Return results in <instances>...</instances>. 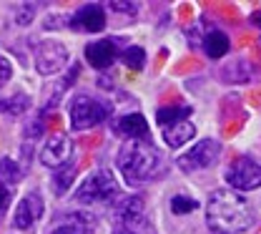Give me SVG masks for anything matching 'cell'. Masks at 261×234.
I'll use <instances>...</instances> for the list:
<instances>
[{
	"instance_id": "17",
	"label": "cell",
	"mask_w": 261,
	"mask_h": 234,
	"mask_svg": "<svg viewBox=\"0 0 261 234\" xmlns=\"http://www.w3.org/2000/svg\"><path fill=\"white\" fill-rule=\"evenodd\" d=\"M228 35L221 33V31H211V33L203 38V51L211 56V58H221L228 53Z\"/></svg>"
},
{
	"instance_id": "13",
	"label": "cell",
	"mask_w": 261,
	"mask_h": 234,
	"mask_svg": "<svg viewBox=\"0 0 261 234\" xmlns=\"http://www.w3.org/2000/svg\"><path fill=\"white\" fill-rule=\"evenodd\" d=\"M86 58H88V63L93 68L103 71V68H108L113 63V58H116V45H113L111 40L91 43V45H86Z\"/></svg>"
},
{
	"instance_id": "1",
	"label": "cell",
	"mask_w": 261,
	"mask_h": 234,
	"mask_svg": "<svg viewBox=\"0 0 261 234\" xmlns=\"http://www.w3.org/2000/svg\"><path fill=\"white\" fill-rule=\"evenodd\" d=\"M206 222L216 234H241L254 224V212L239 192L219 189L208 197Z\"/></svg>"
},
{
	"instance_id": "15",
	"label": "cell",
	"mask_w": 261,
	"mask_h": 234,
	"mask_svg": "<svg viewBox=\"0 0 261 234\" xmlns=\"http://www.w3.org/2000/svg\"><path fill=\"white\" fill-rule=\"evenodd\" d=\"M75 171H78V167H75L73 161H68V164H63V167L56 169V174H53V192H56L58 197H63L65 192L73 186Z\"/></svg>"
},
{
	"instance_id": "10",
	"label": "cell",
	"mask_w": 261,
	"mask_h": 234,
	"mask_svg": "<svg viewBox=\"0 0 261 234\" xmlns=\"http://www.w3.org/2000/svg\"><path fill=\"white\" fill-rule=\"evenodd\" d=\"M43 217V199H40V194H25L23 199L18 201V206H15V217H13V224L18 227V229H28L35 219H40Z\"/></svg>"
},
{
	"instance_id": "23",
	"label": "cell",
	"mask_w": 261,
	"mask_h": 234,
	"mask_svg": "<svg viewBox=\"0 0 261 234\" xmlns=\"http://www.w3.org/2000/svg\"><path fill=\"white\" fill-rule=\"evenodd\" d=\"M53 234H93V229L83 222H68V224H61Z\"/></svg>"
},
{
	"instance_id": "2",
	"label": "cell",
	"mask_w": 261,
	"mask_h": 234,
	"mask_svg": "<svg viewBox=\"0 0 261 234\" xmlns=\"http://www.w3.org/2000/svg\"><path fill=\"white\" fill-rule=\"evenodd\" d=\"M118 171L123 174L126 184L136 186L151 181L163 174V156L148 141H128L118 151Z\"/></svg>"
},
{
	"instance_id": "16",
	"label": "cell",
	"mask_w": 261,
	"mask_h": 234,
	"mask_svg": "<svg viewBox=\"0 0 261 234\" xmlns=\"http://www.w3.org/2000/svg\"><path fill=\"white\" fill-rule=\"evenodd\" d=\"M189 116H191V106H161L156 111V121L161 126H171V124L186 121Z\"/></svg>"
},
{
	"instance_id": "26",
	"label": "cell",
	"mask_w": 261,
	"mask_h": 234,
	"mask_svg": "<svg viewBox=\"0 0 261 234\" xmlns=\"http://www.w3.org/2000/svg\"><path fill=\"white\" fill-rule=\"evenodd\" d=\"M111 8H113V10H118V13H130V15L138 10V8H136V3H111Z\"/></svg>"
},
{
	"instance_id": "20",
	"label": "cell",
	"mask_w": 261,
	"mask_h": 234,
	"mask_svg": "<svg viewBox=\"0 0 261 234\" xmlns=\"http://www.w3.org/2000/svg\"><path fill=\"white\" fill-rule=\"evenodd\" d=\"M121 61H123V66H128L130 71H141V68L146 66V53H143V48L130 45L128 51H123Z\"/></svg>"
},
{
	"instance_id": "27",
	"label": "cell",
	"mask_w": 261,
	"mask_h": 234,
	"mask_svg": "<svg viewBox=\"0 0 261 234\" xmlns=\"http://www.w3.org/2000/svg\"><path fill=\"white\" fill-rule=\"evenodd\" d=\"M251 23H254L256 28H261V10H256V13L251 15Z\"/></svg>"
},
{
	"instance_id": "19",
	"label": "cell",
	"mask_w": 261,
	"mask_h": 234,
	"mask_svg": "<svg viewBox=\"0 0 261 234\" xmlns=\"http://www.w3.org/2000/svg\"><path fill=\"white\" fill-rule=\"evenodd\" d=\"M221 76H224V81H231V83H241V81H249V78H251V68L246 66L244 61H233V63L224 66Z\"/></svg>"
},
{
	"instance_id": "3",
	"label": "cell",
	"mask_w": 261,
	"mask_h": 234,
	"mask_svg": "<svg viewBox=\"0 0 261 234\" xmlns=\"http://www.w3.org/2000/svg\"><path fill=\"white\" fill-rule=\"evenodd\" d=\"M118 192V184H116V176L111 169H96L75 192V201L81 204H100V201H108L116 197Z\"/></svg>"
},
{
	"instance_id": "25",
	"label": "cell",
	"mask_w": 261,
	"mask_h": 234,
	"mask_svg": "<svg viewBox=\"0 0 261 234\" xmlns=\"http://www.w3.org/2000/svg\"><path fill=\"white\" fill-rule=\"evenodd\" d=\"M10 76H13V68H10V63L5 61V58H0V88L10 81Z\"/></svg>"
},
{
	"instance_id": "24",
	"label": "cell",
	"mask_w": 261,
	"mask_h": 234,
	"mask_svg": "<svg viewBox=\"0 0 261 234\" xmlns=\"http://www.w3.org/2000/svg\"><path fill=\"white\" fill-rule=\"evenodd\" d=\"M10 199H13V194H10V189L0 181V217L8 212V206H10Z\"/></svg>"
},
{
	"instance_id": "21",
	"label": "cell",
	"mask_w": 261,
	"mask_h": 234,
	"mask_svg": "<svg viewBox=\"0 0 261 234\" xmlns=\"http://www.w3.org/2000/svg\"><path fill=\"white\" fill-rule=\"evenodd\" d=\"M0 176L13 184V181H20L23 179V169L18 167L13 159H0Z\"/></svg>"
},
{
	"instance_id": "14",
	"label": "cell",
	"mask_w": 261,
	"mask_h": 234,
	"mask_svg": "<svg viewBox=\"0 0 261 234\" xmlns=\"http://www.w3.org/2000/svg\"><path fill=\"white\" fill-rule=\"evenodd\" d=\"M194 136H196V126L189 124V121H178V124L163 126V141H166L168 146H173V149L189 144Z\"/></svg>"
},
{
	"instance_id": "6",
	"label": "cell",
	"mask_w": 261,
	"mask_h": 234,
	"mask_svg": "<svg viewBox=\"0 0 261 234\" xmlns=\"http://www.w3.org/2000/svg\"><path fill=\"white\" fill-rule=\"evenodd\" d=\"M219 154H221V144L219 141H214V138H203V141H198L191 151H186V154H181L178 156V169L181 171H198V169H208L216 159H219Z\"/></svg>"
},
{
	"instance_id": "5",
	"label": "cell",
	"mask_w": 261,
	"mask_h": 234,
	"mask_svg": "<svg viewBox=\"0 0 261 234\" xmlns=\"http://www.w3.org/2000/svg\"><path fill=\"white\" fill-rule=\"evenodd\" d=\"M228 186L239 189V192H254L261 186V167L249 159V156H239L226 171Z\"/></svg>"
},
{
	"instance_id": "7",
	"label": "cell",
	"mask_w": 261,
	"mask_h": 234,
	"mask_svg": "<svg viewBox=\"0 0 261 234\" xmlns=\"http://www.w3.org/2000/svg\"><path fill=\"white\" fill-rule=\"evenodd\" d=\"M68 63V51L58 40H43L35 48V68L43 76H53Z\"/></svg>"
},
{
	"instance_id": "11",
	"label": "cell",
	"mask_w": 261,
	"mask_h": 234,
	"mask_svg": "<svg viewBox=\"0 0 261 234\" xmlns=\"http://www.w3.org/2000/svg\"><path fill=\"white\" fill-rule=\"evenodd\" d=\"M73 31H83V33H98L106 28V13L100 5H83L75 15H73Z\"/></svg>"
},
{
	"instance_id": "28",
	"label": "cell",
	"mask_w": 261,
	"mask_h": 234,
	"mask_svg": "<svg viewBox=\"0 0 261 234\" xmlns=\"http://www.w3.org/2000/svg\"><path fill=\"white\" fill-rule=\"evenodd\" d=\"M116 234H136V232H130V229H123V227H121V229H118Z\"/></svg>"
},
{
	"instance_id": "8",
	"label": "cell",
	"mask_w": 261,
	"mask_h": 234,
	"mask_svg": "<svg viewBox=\"0 0 261 234\" xmlns=\"http://www.w3.org/2000/svg\"><path fill=\"white\" fill-rule=\"evenodd\" d=\"M70 151H73V146H70V138L65 134H56L48 138V144L43 146V151H40V161L45 164V167L50 169H58L68 164L70 161Z\"/></svg>"
},
{
	"instance_id": "12",
	"label": "cell",
	"mask_w": 261,
	"mask_h": 234,
	"mask_svg": "<svg viewBox=\"0 0 261 234\" xmlns=\"http://www.w3.org/2000/svg\"><path fill=\"white\" fill-rule=\"evenodd\" d=\"M113 131L121 136H128L130 141H148V124L141 113H128L121 116L113 126Z\"/></svg>"
},
{
	"instance_id": "4",
	"label": "cell",
	"mask_w": 261,
	"mask_h": 234,
	"mask_svg": "<svg viewBox=\"0 0 261 234\" xmlns=\"http://www.w3.org/2000/svg\"><path fill=\"white\" fill-rule=\"evenodd\" d=\"M111 113V106L106 101H98L93 96H75L70 103V124L73 129L83 131V129H91L100 121H106Z\"/></svg>"
},
{
	"instance_id": "22",
	"label": "cell",
	"mask_w": 261,
	"mask_h": 234,
	"mask_svg": "<svg viewBox=\"0 0 261 234\" xmlns=\"http://www.w3.org/2000/svg\"><path fill=\"white\" fill-rule=\"evenodd\" d=\"M196 204L194 199H189V197H173L171 199V209H173V214H189V212H194Z\"/></svg>"
},
{
	"instance_id": "9",
	"label": "cell",
	"mask_w": 261,
	"mask_h": 234,
	"mask_svg": "<svg viewBox=\"0 0 261 234\" xmlns=\"http://www.w3.org/2000/svg\"><path fill=\"white\" fill-rule=\"evenodd\" d=\"M113 217L123 224V229L141 227V224L146 222V204H143V197H123V199L116 204Z\"/></svg>"
},
{
	"instance_id": "18",
	"label": "cell",
	"mask_w": 261,
	"mask_h": 234,
	"mask_svg": "<svg viewBox=\"0 0 261 234\" xmlns=\"http://www.w3.org/2000/svg\"><path fill=\"white\" fill-rule=\"evenodd\" d=\"M31 106V99L25 96V93H13V96H8V99H0V111L3 113H10V116H18V113H23L25 108Z\"/></svg>"
}]
</instances>
